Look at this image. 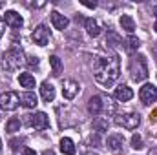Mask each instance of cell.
Listing matches in <instances>:
<instances>
[{"label": "cell", "mask_w": 157, "mask_h": 155, "mask_svg": "<svg viewBox=\"0 0 157 155\" xmlns=\"http://www.w3.org/2000/svg\"><path fill=\"white\" fill-rule=\"evenodd\" d=\"M4 6H6V4H4V2H0V7H4Z\"/></svg>", "instance_id": "cell-36"}, {"label": "cell", "mask_w": 157, "mask_h": 155, "mask_svg": "<svg viewBox=\"0 0 157 155\" xmlns=\"http://www.w3.org/2000/svg\"><path fill=\"white\" fill-rule=\"evenodd\" d=\"M150 122H157V110L152 112V115H150Z\"/></svg>", "instance_id": "cell-31"}, {"label": "cell", "mask_w": 157, "mask_h": 155, "mask_svg": "<svg viewBox=\"0 0 157 155\" xmlns=\"http://www.w3.org/2000/svg\"><path fill=\"white\" fill-rule=\"evenodd\" d=\"M115 124L117 126H122L124 130H135L139 124H141V115L139 113H122V115H117L115 117Z\"/></svg>", "instance_id": "cell-4"}, {"label": "cell", "mask_w": 157, "mask_h": 155, "mask_svg": "<svg viewBox=\"0 0 157 155\" xmlns=\"http://www.w3.org/2000/svg\"><path fill=\"white\" fill-rule=\"evenodd\" d=\"M102 110H104V100H102V97H101V95H93V97L88 100V112H90L91 115H101Z\"/></svg>", "instance_id": "cell-12"}, {"label": "cell", "mask_w": 157, "mask_h": 155, "mask_svg": "<svg viewBox=\"0 0 157 155\" xmlns=\"http://www.w3.org/2000/svg\"><path fill=\"white\" fill-rule=\"evenodd\" d=\"M60 152L64 155H75V144H73V141L68 139V137H64L60 141Z\"/></svg>", "instance_id": "cell-21"}, {"label": "cell", "mask_w": 157, "mask_h": 155, "mask_svg": "<svg viewBox=\"0 0 157 155\" xmlns=\"http://www.w3.org/2000/svg\"><path fill=\"white\" fill-rule=\"evenodd\" d=\"M80 4H82V6H86V7H91V9H93V7H97V2H88V0H82Z\"/></svg>", "instance_id": "cell-29"}, {"label": "cell", "mask_w": 157, "mask_h": 155, "mask_svg": "<svg viewBox=\"0 0 157 155\" xmlns=\"http://www.w3.org/2000/svg\"><path fill=\"white\" fill-rule=\"evenodd\" d=\"M115 99L121 100V102H128L132 97H133V91H132V88H128V86H119L115 88Z\"/></svg>", "instance_id": "cell-16"}, {"label": "cell", "mask_w": 157, "mask_h": 155, "mask_svg": "<svg viewBox=\"0 0 157 155\" xmlns=\"http://www.w3.org/2000/svg\"><path fill=\"white\" fill-rule=\"evenodd\" d=\"M154 53H155V57H157V42H155V47H154Z\"/></svg>", "instance_id": "cell-34"}, {"label": "cell", "mask_w": 157, "mask_h": 155, "mask_svg": "<svg viewBox=\"0 0 157 155\" xmlns=\"http://www.w3.org/2000/svg\"><path fill=\"white\" fill-rule=\"evenodd\" d=\"M93 77L104 88L113 86L117 82V78L121 77V60L117 55L97 57L93 60Z\"/></svg>", "instance_id": "cell-1"}, {"label": "cell", "mask_w": 157, "mask_h": 155, "mask_svg": "<svg viewBox=\"0 0 157 155\" xmlns=\"http://www.w3.org/2000/svg\"><path fill=\"white\" fill-rule=\"evenodd\" d=\"M106 144H108V148H110L112 152H119V150L122 148V144H124V137H122L121 133H112V135L108 137Z\"/></svg>", "instance_id": "cell-15"}, {"label": "cell", "mask_w": 157, "mask_h": 155, "mask_svg": "<svg viewBox=\"0 0 157 155\" xmlns=\"http://www.w3.org/2000/svg\"><path fill=\"white\" fill-rule=\"evenodd\" d=\"M121 28H122L126 33L132 35V33L135 31V20H133L130 15H122V17H121Z\"/></svg>", "instance_id": "cell-19"}, {"label": "cell", "mask_w": 157, "mask_h": 155, "mask_svg": "<svg viewBox=\"0 0 157 155\" xmlns=\"http://www.w3.org/2000/svg\"><path fill=\"white\" fill-rule=\"evenodd\" d=\"M51 24H53V28H55V29L64 31V29L70 26V20H68V17L60 15L59 11H53V13H51Z\"/></svg>", "instance_id": "cell-13"}, {"label": "cell", "mask_w": 157, "mask_h": 155, "mask_svg": "<svg viewBox=\"0 0 157 155\" xmlns=\"http://www.w3.org/2000/svg\"><path fill=\"white\" fill-rule=\"evenodd\" d=\"M20 104L26 106V108H35V106L39 104V99H37V95H35L33 91H26V93H22V97H20Z\"/></svg>", "instance_id": "cell-17"}, {"label": "cell", "mask_w": 157, "mask_h": 155, "mask_svg": "<svg viewBox=\"0 0 157 155\" xmlns=\"http://www.w3.org/2000/svg\"><path fill=\"white\" fill-rule=\"evenodd\" d=\"M139 99L144 106H150L152 102L157 100V88L154 84H144L141 89H139Z\"/></svg>", "instance_id": "cell-7"}, {"label": "cell", "mask_w": 157, "mask_h": 155, "mask_svg": "<svg viewBox=\"0 0 157 155\" xmlns=\"http://www.w3.org/2000/svg\"><path fill=\"white\" fill-rule=\"evenodd\" d=\"M31 39H33L35 44H39V46H46V44H49L51 33H49L48 26H44V24L37 26V28H35V31H33V35H31Z\"/></svg>", "instance_id": "cell-8"}, {"label": "cell", "mask_w": 157, "mask_h": 155, "mask_svg": "<svg viewBox=\"0 0 157 155\" xmlns=\"http://www.w3.org/2000/svg\"><path fill=\"white\" fill-rule=\"evenodd\" d=\"M148 155H157V146H155V148H152V150L148 152Z\"/></svg>", "instance_id": "cell-33"}, {"label": "cell", "mask_w": 157, "mask_h": 155, "mask_svg": "<svg viewBox=\"0 0 157 155\" xmlns=\"http://www.w3.org/2000/svg\"><path fill=\"white\" fill-rule=\"evenodd\" d=\"M130 144H132V148H133V150H141V148H144V144H143V137H141V135H137V133L132 137Z\"/></svg>", "instance_id": "cell-25"}, {"label": "cell", "mask_w": 157, "mask_h": 155, "mask_svg": "<svg viewBox=\"0 0 157 155\" xmlns=\"http://www.w3.org/2000/svg\"><path fill=\"white\" fill-rule=\"evenodd\" d=\"M154 13H155V15H157V7H154Z\"/></svg>", "instance_id": "cell-37"}, {"label": "cell", "mask_w": 157, "mask_h": 155, "mask_svg": "<svg viewBox=\"0 0 157 155\" xmlns=\"http://www.w3.org/2000/svg\"><path fill=\"white\" fill-rule=\"evenodd\" d=\"M130 77L135 82H143L148 78V60L144 55H133L130 60Z\"/></svg>", "instance_id": "cell-2"}, {"label": "cell", "mask_w": 157, "mask_h": 155, "mask_svg": "<svg viewBox=\"0 0 157 155\" xmlns=\"http://www.w3.org/2000/svg\"><path fill=\"white\" fill-rule=\"evenodd\" d=\"M24 117H26L24 122L28 126L35 128V130H48L49 128V119H48V115L44 112H37L33 115H24Z\"/></svg>", "instance_id": "cell-5"}, {"label": "cell", "mask_w": 157, "mask_h": 155, "mask_svg": "<svg viewBox=\"0 0 157 155\" xmlns=\"http://www.w3.org/2000/svg\"><path fill=\"white\" fill-rule=\"evenodd\" d=\"M2 59H4V60H2V66H4L7 71H17V70H20V68L26 64L24 53H22V49L17 47V46H13L11 49H7Z\"/></svg>", "instance_id": "cell-3"}, {"label": "cell", "mask_w": 157, "mask_h": 155, "mask_svg": "<svg viewBox=\"0 0 157 155\" xmlns=\"http://www.w3.org/2000/svg\"><path fill=\"white\" fill-rule=\"evenodd\" d=\"M40 95L44 102H53L55 100V88L49 82H42L40 84Z\"/></svg>", "instance_id": "cell-14"}, {"label": "cell", "mask_w": 157, "mask_h": 155, "mask_svg": "<svg viewBox=\"0 0 157 155\" xmlns=\"http://www.w3.org/2000/svg\"><path fill=\"white\" fill-rule=\"evenodd\" d=\"M22 155H37V153H35V150H31V148H24V153Z\"/></svg>", "instance_id": "cell-30"}, {"label": "cell", "mask_w": 157, "mask_h": 155, "mask_svg": "<svg viewBox=\"0 0 157 155\" xmlns=\"http://www.w3.org/2000/svg\"><path fill=\"white\" fill-rule=\"evenodd\" d=\"M154 29H155V31H157V20H155V24H154Z\"/></svg>", "instance_id": "cell-35"}, {"label": "cell", "mask_w": 157, "mask_h": 155, "mask_svg": "<svg viewBox=\"0 0 157 155\" xmlns=\"http://www.w3.org/2000/svg\"><path fill=\"white\" fill-rule=\"evenodd\" d=\"M78 89H80V86H78L77 80H73V78L62 80V95H64V99H68V100L75 99L77 93H78Z\"/></svg>", "instance_id": "cell-9"}, {"label": "cell", "mask_w": 157, "mask_h": 155, "mask_svg": "<svg viewBox=\"0 0 157 155\" xmlns=\"http://www.w3.org/2000/svg\"><path fill=\"white\" fill-rule=\"evenodd\" d=\"M20 106V97L15 91H6L0 95V108L6 112H15Z\"/></svg>", "instance_id": "cell-6"}, {"label": "cell", "mask_w": 157, "mask_h": 155, "mask_svg": "<svg viewBox=\"0 0 157 155\" xmlns=\"http://www.w3.org/2000/svg\"><path fill=\"white\" fill-rule=\"evenodd\" d=\"M139 46H141V42L137 37H133V35H130L128 39H126V49L130 51V53H133V51H137L139 49Z\"/></svg>", "instance_id": "cell-23"}, {"label": "cell", "mask_w": 157, "mask_h": 155, "mask_svg": "<svg viewBox=\"0 0 157 155\" xmlns=\"http://www.w3.org/2000/svg\"><path fill=\"white\" fill-rule=\"evenodd\" d=\"M4 29H6V26H4V20L0 18V37L4 35Z\"/></svg>", "instance_id": "cell-32"}, {"label": "cell", "mask_w": 157, "mask_h": 155, "mask_svg": "<svg viewBox=\"0 0 157 155\" xmlns=\"http://www.w3.org/2000/svg\"><path fill=\"white\" fill-rule=\"evenodd\" d=\"M24 142V139H13V141H9V146H11V150H18V146Z\"/></svg>", "instance_id": "cell-28"}, {"label": "cell", "mask_w": 157, "mask_h": 155, "mask_svg": "<svg viewBox=\"0 0 157 155\" xmlns=\"http://www.w3.org/2000/svg\"><path fill=\"white\" fill-rule=\"evenodd\" d=\"M26 64L29 66V68H39V57H28V60H26Z\"/></svg>", "instance_id": "cell-27"}, {"label": "cell", "mask_w": 157, "mask_h": 155, "mask_svg": "<svg viewBox=\"0 0 157 155\" xmlns=\"http://www.w3.org/2000/svg\"><path fill=\"white\" fill-rule=\"evenodd\" d=\"M4 22H6L9 28H13V29H20L22 24H24L22 17H20L17 11H6V15H4Z\"/></svg>", "instance_id": "cell-10"}, {"label": "cell", "mask_w": 157, "mask_h": 155, "mask_svg": "<svg viewBox=\"0 0 157 155\" xmlns=\"http://www.w3.org/2000/svg\"><path fill=\"white\" fill-rule=\"evenodd\" d=\"M18 82H20V86L22 88H26V89H33L37 84H35V77L31 75V73H20L18 75Z\"/></svg>", "instance_id": "cell-18"}, {"label": "cell", "mask_w": 157, "mask_h": 155, "mask_svg": "<svg viewBox=\"0 0 157 155\" xmlns=\"http://www.w3.org/2000/svg\"><path fill=\"white\" fill-rule=\"evenodd\" d=\"M84 26H86V31H88V35L90 37H93V39H97L101 33H102V24L97 20V18H86V22H84Z\"/></svg>", "instance_id": "cell-11"}, {"label": "cell", "mask_w": 157, "mask_h": 155, "mask_svg": "<svg viewBox=\"0 0 157 155\" xmlns=\"http://www.w3.org/2000/svg\"><path fill=\"white\" fill-rule=\"evenodd\" d=\"M102 100H104V108H106V112H110V113H113V112H115V104L112 102V99L108 97V100H106V99L102 97Z\"/></svg>", "instance_id": "cell-26"}, {"label": "cell", "mask_w": 157, "mask_h": 155, "mask_svg": "<svg viewBox=\"0 0 157 155\" xmlns=\"http://www.w3.org/2000/svg\"><path fill=\"white\" fill-rule=\"evenodd\" d=\"M49 64H51V75H53V77H59L60 71H62V62H60V59H59L57 55H51V57H49Z\"/></svg>", "instance_id": "cell-22"}, {"label": "cell", "mask_w": 157, "mask_h": 155, "mask_svg": "<svg viewBox=\"0 0 157 155\" xmlns=\"http://www.w3.org/2000/svg\"><path fill=\"white\" fill-rule=\"evenodd\" d=\"M84 155H93V153H84Z\"/></svg>", "instance_id": "cell-39"}, {"label": "cell", "mask_w": 157, "mask_h": 155, "mask_svg": "<svg viewBox=\"0 0 157 155\" xmlns=\"http://www.w3.org/2000/svg\"><path fill=\"white\" fill-rule=\"evenodd\" d=\"M0 152H2V141H0Z\"/></svg>", "instance_id": "cell-38"}, {"label": "cell", "mask_w": 157, "mask_h": 155, "mask_svg": "<svg viewBox=\"0 0 157 155\" xmlns=\"http://www.w3.org/2000/svg\"><path fill=\"white\" fill-rule=\"evenodd\" d=\"M18 130H20V120H18L17 117H11V119L7 120V124H6V131L15 133V131H18Z\"/></svg>", "instance_id": "cell-24"}, {"label": "cell", "mask_w": 157, "mask_h": 155, "mask_svg": "<svg viewBox=\"0 0 157 155\" xmlns=\"http://www.w3.org/2000/svg\"><path fill=\"white\" fill-rule=\"evenodd\" d=\"M93 130L97 131V133H101V131H108V128H110V122H108V119L106 117H97V119H93Z\"/></svg>", "instance_id": "cell-20"}]
</instances>
